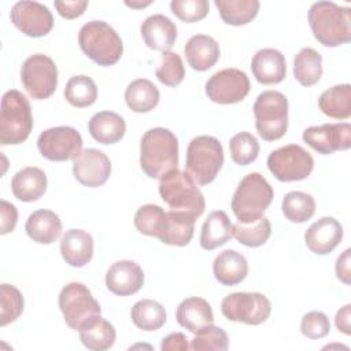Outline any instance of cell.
I'll return each instance as SVG.
<instances>
[{
	"label": "cell",
	"mask_w": 351,
	"mask_h": 351,
	"mask_svg": "<svg viewBox=\"0 0 351 351\" xmlns=\"http://www.w3.org/2000/svg\"><path fill=\"white\" fill-rule=\"evenodd\" d=\"M330 330V322L325 313L310 311L303 315L300 321V332L303 336L311 340L325 337Z\"/></svg>",
	"instance_id": "cell-46"
},
{
	"label": "cell",
	"mask_w": 351,
	"mask_h": 351,
	"mask_svg": "<svg viewBox=\"0 0 351 351\" xmlns=\"http://www.w3.org/2000/svg\"><path fill=\"white\" fill-rule=\"evenodd\" d=\"M144 285V271L133 261H118L110 266L106 274V287L118 296H129Z\"/></svg>",
	"instance_id": "cell-18"
},
{
	"label": "cell",
	"mask_w": 351,
	"mask_h": 351,
	"mask_svg": "<svg viewBox=\"0 0 351 351\" xmlns=\"http://www.w3.org/2000/svg\"><path fill=\"white\" fill-rule=\"evenodd\" d=\"M82 144L81 134L71 126L49 128L37 138L40 154L53 162L74 160L82 152Z\"/></svg>",
	"instance_id": "cell-13"
},
{
	"label": "cell",
	"mask_w": 351,
	"mask_h": 351,
	"mask_svg": "<svg viewBox=\"0 0 351 351\" xmlns=\"http://www.w3.org/2000/svg\"><path fill=\"white\" fill-rule=\"evenodd\" d=\"M271 234V225L266 217L259 218L252 223H233V236L245 247H261Z\"/></svg>",
	"instance_id": "cell-39"
},
{
	"label": "cell",
	"mask_w": 351,
	"mask_h": 351,
	"mask_svg": "<svg viewBox=\"0 0 351 351\" xmlns=\"http://www.w3.org/2000/svg\"><path fill=\"white\" fill-rule=\"evenodd\" d=\"M159 90L147 78H137L132 81L125 90V101L134 112H149L159 103Z\"/></svg>",
	"instance_id": "cell-32"
},
{
	"label": "cell",
	"mask_w": 351,
	"mask_h": 351,
	"mask_svg": "<svg viewBox=\"0 0 351 351\" xmlns=\"http://www.w3.org/2000/svg\"><path fill=\"white\" fill-rule=\"evenodd\" d=\"M350 248H347L336 261V276L337 278L344 282L346 285H350V276H351V270H350Z\"/></svg>",
	"instance_id": "cell-50"
},
{
	"label": "cell",
	"mask_w": 351,
	"mask_h": 351,
	"mask_svg": "<svg viewBox=\"0 0 351 351\" xmlns=\"http://www.w3.org/2000/svg\"><path fill=\"white\" fill-rule=\"evenodd\" d=\"M166 221V211L156 204H144L134 214L136 229L152 237H159Z\"/></svg>",
	"instance_id": "cell-40"
},
{
	"label": "cell",
	"mask_w": 351,
	"mask_h": 351,
	"mask_svg": "<svg viewBox=\"0 0 351 351\" xmlns=\"http://www.w3.org/2000/svg\"><path fill=\"white\" fill-rule=\"evenodd\" d=\"M350 317H351V304H346L337 311L336 318H335V324H336V328L339 329V332H341L344 335L351 333Z\"/></svg>",
	"instance_id": "cell-51"
},
{
	"label": "cell",
	"mask_w": 351,
	"mask_h": 351,
	"mask_svg": "<svg viewBox=\"0 0 351 351\" xmlns=\"http://www.w3.org/2000/svg\"><path fill=\"white\" fill-rule=\"evenodd\" d=\"M223 165V148L213 136L195 137L186 149V173L199 185L213 182Z\"/></svg>",
	"instance_id": "cell-7"
},
{
	"label": "cell",
	"mask_w": 351,
	"mask_h": 351,
	"mask_svg": "<svg viewBox=\"0 0 351 351\" xmlns=\"http://www.w3.org/2000/svg\"><path fill=\"white\" fill-rule=\"evenodd\" d=\"M285 218L295 223L308 221L315 213V200L310 193L292 191L288 192L281 203Z\"/></svg>",
	"instance_id": "cell-37"
},
{
	"label": "cell",
	"mask_w": 351,
	"mask_h": 351,
	"mask_svg": "<svg viewBox=\"0 0 351 351\" xmlns=\"http://www.w3.org/2000/svg\"><path fill=\"white\" fill-rule=\"evenodd\" d=\"M188 64L196 71L211 69L219 59V44L207 34L192 36L184 47Z\"/></svg>",
	"instance_id": "cell-23"
},
{
	"label": "cell",
	"mask_w": 351,
	"mask_h": 351,
	"mask_svg": "<svg viewBox=\"0 0 351 351\" xmlns=\"http://www.w3.org/2000/svg\"><path fill=\"white\" fill-rule=\"evenodd\" d=\"M250 80L243 70L229 67L214 73L206 82V95L218 104H234L245 99Z\"/></svg>",
	"instance_id": "cell-14"
},
{
	"label": "cell",
	"mask_w": 351,
	"mask_h": 351,
	"mask_svg": "<svg viewBox=\"0 0 351 351\" xmlns=\"http://www.w3.org/2000/svg\"><path fill=\"white\" fill-rule=\"evenodd\" d=\"M0 233L7 234L12 232L18 222V211L14 204L7 200L0 202Z\"/></svg>",
	"instance_id": "cell-47"
},
{
	"label": "cell",
	"mask_w": 351,
	"mask_h": 351,
	"mask_svg": "<svg viewBox=\"0 0 351 351\" xmlns=\"http://www.w3.org/2000/svg\"><path fill=\"white\" fill-rule=\"evenodd\" d=\"M125 4L132 7V8H143L145 5H149L151 1H144V3H141V1H138V3L137 1H125Z\"/></svg>",
	"instance_id": "cell-52"
},
{
	"label": "cell",
	"mask_w": 351,
	"mask_h": 351,
	"mask_svg": "<svg viewBox=\"0 0 351 351\" xmlns=\"http://www.w3.org/2000/svg\"><path fill=\"white\" fill-rule=\"evenodd\" d=\"M215 7L225 23L241 26L258 15L261 4L258 0H215Z\"/></svg>",
	"instance_id": "cell-36"
},
{
	"label": "cell",
	"mask_w": 351,
	"mask_h": 351,
	"mask_svg": "<svg viewBox=\"0 0 351 351\" xmlns=\"http://www.w3.org/2000/svg\"><path fill=\"white\" fill-rule=\"evenodd\" d=\"M171 12L186 23L202 21L207 16L210 4L207 0H173L170 3Z\"/></svg>",
	"instance_id": "cell-45"
},
{
	"label": "cell",
	"mask_w": 351,
	"mask_h": 351,
	"mask_svg": "<svg viewBox=\"0 0 351 351\" xmlns=\"http://www.w3.org/2000/svg\"><path fill=\"white\" fill-rule=\"evenodd\" d=\"M140 166L149 178H160L178 166V140L165 128L147 130L140 141Z\"/></svg>",
	"instance_id": "cell-1"
},
{
	"label": "cell",
	"mask_w": 351,
	"mask_h": 351,
	"mask_svg": "<svg viewBox=\"0 0 351 351\" xmlns=\"http://www.w3.org/2000/svg\"><path fill=\"white\" fill-rule=\"evenodd\" d=\"M58 14L62 18L66 19H74L80 15L84 14V11L88 7V1L86 0H71V1H59L56 0L53 3Z\"/></svg>",
	"instance_id": "cell-48"
},
{
	"label": "cell",
	"mask_w": 351,
	"mask_h": 351,
	"mask_svg": "<svg viewBox=\"0 0 351 351\" xmlns=\"http://www.w3.org/2000/svg\"><path fill=\"white\" fill-rule=\"evenodd\" d=\"M303 141L322 155L348 149L351 147V125L339 122L310 126L303 132Z\"/></svg>",
	"instance_id": "cell-16"
},
{
	"label": "cell",
	"mask_w": 351,
	"mask_h": 351,
	"mask_svg": "<svg viewBox=\"0 0 351 351\" xmlns=\"http://www.w3.org/2000/svg\"><path fill=\"white\" fill-rule=\"evenodd\" d=\"M117 339L115 328L104 318L97 317L80 330L81 343L92 351H104L114 346Z\"/></svg>",
	"instance_id": "cell-34"
},
{
	"label": "cell",
	"mask_w": 351,
	"mask_h": 351,
	"mask_svg": "<svg viewBox=\"0 0 351 351\" xmlns=\"http://www.w3.org/2000/svg\"><path fill=\"white\" fill-rule=\"evenodd\" d=\"M229 151L232 160L239 166L251 165L259 154V143L255 136L248 132L234 134L229 141Z\"/></svg>",
	"instance_id": "cell-41"
},
{
	"label": "cell",
	"mask_w": 351,
	"mask_h": 351,
	"mask_svg": "<svg viewBox=\"0 0 351 351\" xmlns=\"http://www.w3.org/2000/svg\"><path fill=\"white\" fill-rule=\"evenodd\" d=\"M78 44L90 60L104 67L115 64L123 52L119 34L104 21L86 22L78 32Z\"/></svg>",
	"instance_id": "cell-5"
},
{
	"label": "cell",
	"mask_w": 351,
	"mask_h": 351,
	"mask_svg": "<svg viewBox=\"0 0 351 351\" xmlns=\"http://www.w3.org/2000/svg\"><path fill=\"white\" fill-rule=\"evenodd\" d=\"M159 195L171 210L186 213L193 218L204 213V196L186 171L176 169L163 174L159 180Z\"/></svg>",
	"instance_id": "cell-4"
},
{
	"label": "cell",
	"mask_w": 351,
	"mask_h": 351,
	"mask_svg": "<svg viewBox=\"0 0 351 351\" xmlns=\"http://www.w3.org/2000/svg\"><path fill=\"white\" fill-rule=\"evenodd\" d=\"M141 37L145 45L155 51H170L177 38L176 23L163 14L148 16L140 26Z\"/></svg>",
	"instance_id": "cell-20"
},
{
	"label": "cell",
	"mask_w": 351,
	"mask_h": 351,
	"mask_svg": "<svg viewBox=\"0 0 351 351\" xmlns=\"http://www.w3.org/2000/svg\"><path fill=\"white\" fill-rule=\"evenodd\" d=\"M47 176L36 166H27L16 171L11 180V191L21 202H36L47 191Z\"/></svg>",
	"instance_id": "cell-24"
},
{
	"label": "cell",
	"mask_w": 351,
	"mask_h": 351,
	"mask_svg": "<svg viewBox=\"0 0 351 351\" xmlns=\"http://www.w3.org/2000/svg\"><path fill=\"white\" fill-rule=\"evenodd\" d=\"M64 97L73 107H89L97 99V86L88 75H73L66 84Z\"/></svg>",
	"instance_id": "cell-38"
},
{
	"label": "cell",
	"mask_w": 351,
	"mask_h": 351,
	"mask_svg": "<svg viewBox=\"0 0 351 351\" xmlns=\"http://www.w3.org/2000/svg\"><path fill=\"white\" fill-rule=\"evenodd\" d=\"M255 128L265 141L281 138L288 130V99L278 90H263L254 103Z\"/></svg>",
	"instance_id": "cell-8"
},
{
	"label": "cell",
	"mask_w": 351,
	"mask_h": 351,
	"mask_svg": "<svg viewBox=\"0 0 351 351\" xmlns=\"http://www.w3.org/2000/svg\"><path fill=\"white\" fill-rule=\"evenodd\" d=\"M14 26L29 37H43L53 27V16L49 8L38 1H16L10 12Z\"/></svg>",
	"instance_id": "cell-15"
},
{
	"label": "cell",
	"mask_w": 351,
	"mask_h": 351,
	"mask_svg": "<svg viewBox=\"0 0 351 351\" xmlns=\"http://www.w3.org/2000/svg\"><path fill=\"white\" fill-rule=\"evenodd\" d=\"M314 37L325 47H339L351 40V10L333 1H317L307 14Z\"/></svg>",
	"instance_id": "cell-2"
},
{
	"label": "cell",
	"mask_w": 351,
	"mask_h": 351,
	"mask_svg": "<svg viewBox=\"0 0 351 351\" xmlns=\"http://www.w3.org/2000/svg\"><path fill=\"white\" fill-rule=\"evenodd\" d=\"M23 296L18 288L10 284L0 285V325L14 322L23 311Z\"/></svg>",
	"instance_id": "cell-43"
},
{
	"label": "cell",
	"mask_w": 351,
	"mask_h": 351,
	"mask_svg": "<svg viewBox=\"0 0 351 351\" xmlns=\"http://www.w3.org/2000/svg\"><path fill=\"white\" fill-rule=\"evenodd\" d=\"M274 192L267 180L259 173L247 174L237 185L230 207L240 223H252L263 217Z\"/></svg>",
	"instance_id": "cell-3"
},
{
	"label": "cell",
	"mask_w": 351,
	"mask_h": 351,
	"mask_svg": "<svg viewBox=\"0 0 351 351\" xmlns=\"http://www.w3.org/2000/svg\"><path fill=\"white\" fill-rule=\"evenodd\" d=\"M343 239V226L333 217H322L304 233L307 248L317 255L330 254Z\"/></svg>",
	"instance_id": "cell-19"
},
{
	"label": "cell",
	"mask_w": 351,
	"mask_h": 351,
	"mask_svg": "<svg viewBox=\"0 0 351 351\" xmlns=\"http://www.w3.org/2000/svg\"><path fill=\"white\" fill-rule=\"evenodd\" d=\"M33 115L29 100L19 90H7L0 107V144L16 145L32 133Z\"/></svg>",
	"instance_id": "cell-6"
},
{
	"label": "cell",
	"mask_w": 351,
	"mask_h": 351,
	"mask_svg": "<svg viewBox=\"0 0 351 351\" xmlns=\"http://www.w3.org/2000/svg\"><path fill=\"white\" fill-rule=\"evenodd\" d=\"M63 261L73 267L85 266L93 256V237L82 229H69L60 240Z\"/></svg>",
	"instance_id": "cell-22"
},
{
	"label": "cell",
	"mask_w": 351,
	"mask_h": 351,
	"mask_svg": "<svg viewBox=\"0 0 351 351\" xmlns=\"http://www.w3.org/2000/svg\"><path fill=\"white\" fill-rule=\"evenodd\" d=\"M25 230L27 236L38 244H52L62 233V221L51 210H37L26 221Z\"/></svg>",
	"instance_id": "cell-27"
},
{
	"label": "cell",
	"mask_w": 351,
	"mask_h": 351,
	"mask_svg": "<svg viewBox=\"0 0 351 351\" xmlns=\"http://www.w3.org/2000/svg\"><path fill=\"white\" fill-rule=\"evenodd\" d=\"M191 348L195 351H226L229 348V337L222 328L211 324L195 333Z\"/></svg>",
	"instance_id": "cell-42"
},
{
	"label": "cell",
	"mask_w": 351,
	"mask_h": 351,
	"mask_svg": "<svg viewBox=\"0 0 351 351\" xmlns=\"http://www.w3.org/2000/svg\"><path fill=\"white\" fill-rule=\"evenodd\" d=\"M188 348H191V346L188 344V339L181 332L167 335L160 343L162 351H186Z\"/></svg>",
	"instance_id": "cell-49"
},
{
	"label": "cell",
	"mask_w": 351,
	"mask_h": 351,
	"mask_svg": "<svg viewBox=\"0 0 351 351\" xmlns=\"http://www.w3.org/2000/svg\"><path fill=\"white\" fill-rule=\"evenodd\" d=\"M318 108L329 118L347 119L351 117V85H335L318 97Z\"/></svg>",
	"instance_id": "cell-31"
},
{
	"label": "cell",
	"mask_w": 351,
	"mask_h": 351,
	"mask_svg": "<svg viewBox=\"0 0 351 351\" xmlns=\"http://www.w3.org/2000/svg\"><path fill=\"white\" fill-rule=\"evenodd\" d=\"M88 130L90 136L100 144H115L125 136L126 123L125 119L112 111L96 112L89 123Z\"/></svg>",
	"instance_id": "cell-28"
},
{
	"label": "cell",
	"mask_w": 351,
	"mask_h": 351,
	"mask_svg": "<svg viewBox=\"0 0 351 351\" xmlns=\"http://www.w3.org/2000/svg\"><path fill=\"white\" fill-rule=\"evenodd\" d=\"M213 273L219 284L232 287L247 277L248 262L240 252L234 250H225L215 256Z\"/></svg>",
	"instance_id": "cell-26"
},
{
	"label": "cell",
	"mask_w": 351,
	"mask_h": 351,
	"mask_svg": "<svg viewBox=\"0 0 351 351\" xmlns=\"http://www.w3.org/2000/svg\"><path fill=\"white\" fill-rule=\"evenodd\" d=\"M251 70L255 80L263 85L280 84L287 74L285 56L274 48L259 49L252 56Z\"/></svg>",
	"instance_id": "cell-21"
},
{
	"label": "cell",
	"mask_w": 351,
	"mask_h": 351,
	"mask_svg": "<svg viewBox=\"0 0 351 351\" xmlns=\"http://www.w3.org/2000/svg\"><path fill=\"white\" fill-rule=\"evenodd\" d=\"M195 221L196 218L186 213L170 210L166 213L165 226L158 239L169 245L184 247L189 244L193 237Z\"/></svg>",
	"instance_id": "cell-30"
},
{
	"label": "cell",
	"mask_w": 351,
	"mask_h": 351,
	"mask_svg": "<svg viewBox=\"0 0 351 351\" xmlns=\"http://www.w3.org/2000/svg\"><path fill=\"white\" fill-rule=\"evenodd\" d=\"M59 308L64 322L78 332L101 314L99 302L82 282H70L62 288Z\"/></svg>",
	"instance_id": "cell-9"
},
{
	"label": "cell",
	"mask_w": 351,
	"mask_h": 351,
	"mask_svg": "<svg viewBox=\"0 0 351 351\" xmlns=\"http://www.w3.org/2000/svg\"><path fill=\"white\" fill-rule=\"evenodd\" d=\"M155 75L166 86L180 85L185 77V69L180 55L173 51L163 52Z\"/></svg>",
	"instance_id": "cell-44"
},
{
	"label": "cell",
	"mask_w": 351,
	"mask_h": 351,
	"mask_svg": "<svg viewBox=\"0 0 351 351\" xmlns=\"http://www.w3.org/2000/svg\"><path fill=\"white\" fill-rule=\"evenodd\" d=\"M133 324L145 332L160 329L166 322L165 307L152 299H143L133 304L130 310Z\"/></svg>",
	"instance_id": "cell-35"
},
{
	"label": "cell",
	"mask_w": 351,
	"mask_h": 351,
	"mask_svg": "<svg viewBox=\"0 0 351 351\" xmlns=\"http://www.w3.org/2000/svg\"><path fill=\"white\" fill-rule=\"evenodd\" d=\"M177 322L192 333L199 332L207 325L214 322V314L210 303L197 296L184 299L176 311Z\"/></svg>",
	"instance_id": "cell-25"
},
{
	"label": "cell",
	"mask_w": 351,
	"mask_h": 351,
	"mask_svg": "<svg viewBox=\"0 0 351 351\" xmlns=\"http://www.w3.org/2000/svg\"><path fill=\"white\" fill-rule=\"evenodd\" d=\"M73 174L80 184L97 188L107 182L111 174V162L100 149L86 148L74 159Z\"/></svg>",
	"instance_id": "cell-17"
},
{
	"label": "cell",
	"mask_w": 351,
	"mask_h": 351,
	"mask_svg": "<svg viewBox=\"0 0 351 351\" xmlns=\"http://www.w3.org/2000/svg\"><path fill=\"white\" fill-rule=\"evenodd\" d=\"M267 167L278 181H302L311 174L314 159L303 147L289 144L270 152Z\"/></svg>",
	"instance_id": "cell-10"
},
{
	"label": "cell",
	"mask_w": 351,
	"mask_h": 351,
	"mask_svg": "<svg viewBox=\"0 0 351 351\" xmlns=\"http://www.w3.org/2000/svg\"><path fill=\"white\" fill-rule=\"evenodd\" d=\"M233 237V223L225 211L217 210L208 214L200 232V247L213 251L226 244Z\"/></svg>",
	"instance_id": "cell-29"
},
{
	"label": "cell",
	"mask_w": 351,
	"mask_h": 351,
	"mask_svg": "<svg viewBox=\"0 0 351 351\" xmlns=\"http://www.w3.org/2000/svg\"><path fill=\"white\" fill-rule=\"evenodd\" d=\"M293 75L303 86L315 85L322 77V56L314 48H303L293 59Z\"/></svg>",
	"instance_id": "cell-33"
},
{
	"label": "cell",
	"mask_w": 351,
	"mask_h": 351,
	"mask_svg": "<svg viewBox=\"0 0 351 351\" xmlns=\"http://www.w3.org/2000/svg\"><path fill=\"white\" fill-rule=\"evenodd\" d=\"M21 80L27 93L36 100L52 96L58 86V67L55 62L44 55L29 56L21 69Z\"/></svg>",
	"instance_id": "cell-12"
},
{
	"label": "cell",
	"mask_w": 351,
	"mask_h": 351,
	"mask_svg": "<svg viewBox=\"0 0 351 351\" xmlns=\"http://www.w3.org/2000/svg\"><path fill=\"white\" fill-rule=\"evenodd\" d=\"M221 311L229 321L259 325L269 318L271 303L259 292H234L222 299Z\"/></svg>",
	"instance_id": "cell-11"
}]
</instances>
